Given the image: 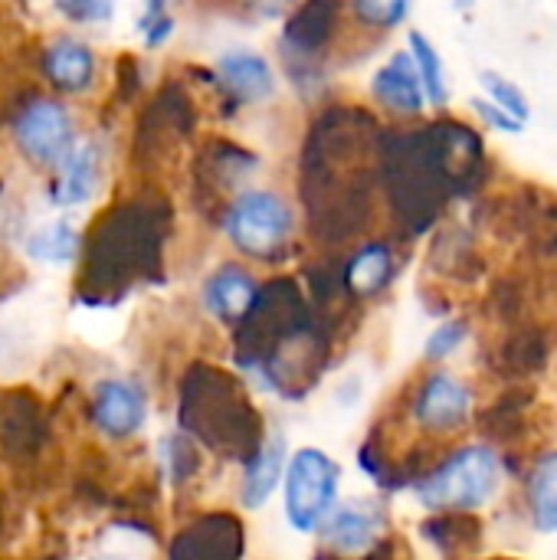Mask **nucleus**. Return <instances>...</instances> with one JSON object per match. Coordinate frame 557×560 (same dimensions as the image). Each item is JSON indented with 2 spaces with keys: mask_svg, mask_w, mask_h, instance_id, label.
<instances>
[{
  "mask_svg": "<svg viewBox=\"0 0 557 560\" xmlns=\"http://www.w3.org/2000/svg\"><path fill=\"white\" fill-rule=\"evenodd\" d=\"M371 95L397 112V115H420L423 105H427V95H423V85H420V75L414 69V59L407 49L394 52L371 79Z\"/></svg>",
  "mask_w": 557,
  "mask_h": 560,
  "instance_id": "obj_9",
  "label": "nucleus"
},
{
  "mask_svg": "<svg viewBox=\"0 0 557 560\" xmlns=\"http://www.w3.org/2000/svg\"><path fill=\"white\" fill-rule=\"evenodd\" d=\"M256 299H259L256 279L246 269L233 266V262L220 266L207 279V285H204V305H207V312L217 315V318H223V322L246 318L253 312Z\"/></svg>",
  "mask_w": 557,
  "mask_h": 560,
  "instance_id": "obj_11",
  "label": "nucleus"
},
{
  "mask_svg": "<svg viewBox=\"0 0 557 560\" xmlns=\"http://www.w3.org/2000/svg\"><path fill=\"white\" fill-rule=\"evenodd\" d=\"M423 535L443 555H469L483 541V528L469 515H440V518L423 525Z\"/></svg>",
  "mask_w": 557,
  "mask_h": 560,
  "instance_id": "obj_20",
  "label": "nucleus"
},
{
  "mask_svg": "<svg viewBox=\"0 0 557 560\" xmlns=\"http://www.w3.org/2000/svg\"><path fill=\"white\" fill-rule=\"evenodd\" d=\"M243 555V532L233 518H204L190 532H184L171 560H240Z\"/></svg>",
  "mask_w": 557,
  "mask_h": 560,
  "instance_id": "obj_10",
  "label": "nucleus"
},
{
  "mask_svg": "<svg viewBox=\"0 0 557 560\" xmlns=\"http://www.w3.org/2000/svg\"><path fill=\"white\" fill-rule=\"evenodd\" d=\"M338 13V7H325V3H309L302 7L286 30V39L299 49H318L328 33H332V16Z\"/></svg>",
  "mask_w": 557,
  "mask_h": 560,
  "instance_id": "obj_22",
  "label": "nucleus"
},
{
  "mask_svg": "<svg viewBox=\"0 0 557 560\" xmlns=\"http://www.w3.org/2000/svg\"><path fill=\"white\" fill-rule=\"evenodd\" d=\"M217 72L223 85L240 98V102H259L272 92V69L266 56L253 49H230L217 59Z\"/></svg>",
  "mask_w": 557,
  "mask_h": 560,
  "instance_id": "obj_14",
  "label": "nucleus"
},
{
  "mask_svg": "<svg viewBox=\"0 0 557 560\" xmlns=\"http://www.w3.org/2000/svg\"><path fill=\"white\" fill-rule=\"evenodd\" d=\"M227 236L230 243L256 259H269L276 256L295 226V217L289 210V203L272 194V190H246L233 200V207L227 210Z\"/></svg>",
  "mask_w": 557,
  "mask_h": 560,
  "instance_id": "obj_4",
  "label": "nucleus"
},
{
  "mask_svg": "<svg viewBox=\"0 0 557 560\" xmlns=\"http://www.w3.org/2000/svg\"><path fill=\"white\" fill-rule=\"evenodd\" d=\"M397 151L387 154L394 164V184L407 187L401 213L417 217L414 230L430 226V220L446 207L450 197H466L486 180V144L473 125L437 121L401 135Z\"/></svg>",
  "mask_w": 557,
  "mask_h": 560,
  "instance_id": "obj_1",
  "label": "nucleus"
},
{
  "mask_svg": "<svg viewBox=\"0 0 557 560\" xmlns=\"http://www.w3.org/2000/svg\"><path fill=\"white\" fill-rule=\"evenodd\" d=\"M56 10H62L72 20H108L112 16V3H56Z\"/></svg>",
  "mask_w": 557,
  "mask_h": 560,
  "instance_id": "obj_27",
  "label": "nucleus"
},
{
  "mask_svg": "<svg viewBox=\"0 0 557 560\" xmlns=\"http://www.w3.org/2000/svg\"><path fill=\"white\" fill-rule=\"evenodd\" d=\"M479 85H483V98H489L492 105H499L519 125H529L532 121V98H529V92L515 79H509L499 69H483L479 72Z\"/></svg>",
  "mask_w": 557,
  "mask_h": 560,
  "instance_id": "obj_21",
  "label": "nucleus"
},
{
  "mask_svg": "<svg viewBox=\"0 0 557 560\" xmlns=\"http://www.w3.org/2000/svg\"><path fill=\"white\" fill-rule=\"evenodd\" d=\"M407 52L414 59V69L420 75L427 105L443 108L450 102V79H446V62L437 49V43L423 33V30H410L407 33Z\"/></svg>",
  "mask_w": 557,
  "mask_h": 560,
  "instance_id": "obj_18",
  "label": "nucleus"
},
{
  "mask_svg": "<svg viewBox=\"0 0 557 560\" xmlns=\"http://www.w3.org/2000/svg\"><path fill=\"white\" fill-rule=\"evenodd\" d=\"M469 105H473L476 118H479L489 131H502V135H522V131H525V125H519L512 115H506L499 105H492V102H489V98H483V95H476Z\"/></svg>",
  "mask_w": 557,
  "mask_h": 560,
  "instance_id": "obj_25",
  "label": "nucleus"
},
{
  "mask_svg": "<svg viewBox=\"0 0 557 560\" xmlns=\"http://www.w3.org/2000/svg\"><path fill=\"white\" fill-rule=\"evenodd\" d=\"M98 184H102V151L92 141H82L59 164V177L53 184V200L59 207H79L95 197Z\"/></svg>",
  "mask_w": 557,
  "mask_h": 560,
  "instance_id": "obj_12",
  "label": "nucleus"
},
{
  "mask_svg": "<svg viewBox=\"0 0 557 560\" xmlns=\"http://www.w3.org/2000/svg\"><path fill=\"white\" fill-rule=\"evenodd\" d=\"M141 33H144V43L148 46H161L167 36H171V16L164 13L161 3H151L141 16Z\"/></svg>",
  "mask_w": 557,
  "mask_h": 560,
  "instance_id": "obj_26",
  "label": "nucleus"
},
{
  "mask_svg": "<svg viewBox=\"0 0 557 560\" xmlns=\"http://www.w3.org/2000/svg\"><path fill=\"white\" fill-rule=\"evenodd\" d=\"M466 338H469V322L466 318H446L430 331V338L423 345V358L430 364H443L466 345Z\"/></svg>",
  "mask_w": 557,
  "mask_h": 560,
  "instance_id": "obj_23",
  "label": "nucleus"
},
{
  "mask_svg": "<svg viewBox=\"0 0 557 560\" xmlns=\"http://www.w3.org/2000/svg\"><path fill=\"white\" fill-rule=\"evenodd\" d=\"M286 518L299 535H312L325 525L338 502V486H341V466L315 450L305 446L292 453L286 463Z\"/></svg>",
  "mask_w": 557,
  "mask_h": 560,
  "instance_id": "obj_3",
  "label": "nucleus"
},
{
  "mask_svg": "<svg viewBox=\"0 0 557 560\" xmlns=\"http://www.w3.org/2000/svg\"><path fill=\"white\" fill-rule=\"evenodd\" d=\"M525 505L532 528L557 535V450H545L525 476Z\"/></svg>",
  "mask_w": 557,
  "mask_h": 560,
  "instance_id": "obj_15",
  "label": "nucleus"
},
{
  "mask_svg": "<svg viewBox=\"0 0 557 560\" xmlns=\"http://www.w3.org/2000/svg\"><path fill=\"white\" fill-rule=\"evenodd\" d=\"M394 269H397V262H394L391 243L371 240V243H364L348 259V266H345V289L351 295H361V299L364 295H378L394 279Z\"/></svg>",
  "mask_w": 557,
  "mask_h": 560,
  "instance_id": "obj_16",
  "label": "nucleus"
},
{
  "mask_svg": "<svg viewBox=\"0 0 557 560\" xmlns=\"http://www.w3.org/2000/svg\"><path fill=\"white\" fill-rule=\"evenodd\" d=\"M473 407H476L473 384L446 368H433L417 384V394L410 400V420L417 423L420 433L443 440L460 433L473 420Z\"/></svg>",
  "mask_w": 557,
  "mask_h": 560,
  "instance_id": "obj_5",
  "label": "nucleus"
},
{
  "mask_svg": "<svg viewBox=\"0 0 557 560\" xmlns=\"http://www.w3.org/2000/svg\"><path fill=\"white\" fill-rule=\"evenodd\" d=\"M506 479V463L496 446L469 443L456 446L443 459H437L417 482L414 492L423 509L440 515H469L486 509Z\"/></svg>",
  "mask_w": 557,
  "mask_h": 560,
  "instance_id": "obj_2",
  "label": "nucleus"
},
{
  "mask_svg": "<svg viewBox=\"0 0 557 560\" xmlns=\"http://www.w3.org/2000/svg\"><path fill=\"white\" fill-rule=\"evenodd\" d=\"M144 417H148V400H144L138 384L121 381V377H108V381H102L95 387V394H92V420L105 436L125 440V436L141 430Z\"/></svg>",
  "mask_w": 557,
  "mask_h": 560,
  "instance_id": "obj_8",
  "label": "nucleus"
},
{
  "mask_svg": "<svg viewBox=\"0 0 557 560\" xmlns=\"http://www.w3.org/2000/svg\"><path fill=\"white\" fill-rule=\"evenodd\" d=\"M43 69H46V75H49V82L56 89L82 92V89H89V82L95 75V56H92V49L82 39L59 36L43 52Z\"/></svg>",
  "mask_w": 557,
  "mask_h": 560,
  "instance_id": "obj_13",
  "label": "nucleus"
},
{
  "mask_svg": "<svg viewBox=\"0 0 557 560\" xmlns=\"http://www.w3.org/2000/svg\"><path fill=\"white\" fill-rule=\"evenodd\" d=\"M89 560H135V558H128V555H121V551H98V555H92Z\"/></svg>",
  "mask_w": 557,
  "mask_h": 560,
  "instance_id": "obj_28",
  "label": "nucleus"
},
{
  "mask_svg": "<svg viewBox=\"0 0 557 560\" xmlns=\"http://www.w3.org/2000/svg\"><path fill=\"white\" fill-rule=\"evenodd\" d=\"M384 525H387V515L378 502L355 499V502L335 505L332 515L325 518V525L318 528V535L332 551L355 558V555H368L378 548Z\"/></svg>",
  "mask_w": 557,
  "mask_h": 560,
  "instance_id": "obj_7",
  "label": "nucleus"
},
{
  "mask_svg": "<svg viewBox=\"0 0 557 560\" xmlns=\"http://www.w3.org/2000/svg\"><path fill=\"white\" fill-rule=\"evenodd\" d=\"M355 16L364 26L394 30L410 16V3H404V0H361V3H355Z\"/></svg>",
  "mask_w": 557,
  "mask_h": 560,
  "instance_id": "obj_24",
  "label": "nucleus"
},
{
  "mask_svg": "<svg viewBox=\"0 0 557 560\" xmlns=\"http://www.w3.org/2000/svg\"><path fill=\"white\" fill-rule=\"evenodd\" d=\"M76 253H79V233L66 220L43 223L26 236V256L43 266H66L76 259Z\"/></svg>",
  "mask_w": 557,
  "mask_h": 560,
  "instance_id": "obj_19",
  "label": "nucleus"
},
{
  "mask_svg": "<svg viewBox=\"0 0 557 560\" xmlns=\"http://www.w3.org/2000/svg\"><path fill=\"white\" fill-rule=\"evenodd\" d=\"M496 560H502V558H496Z\"/></svg>",
  "mask_w": 557,
  "mask_h": 560,
  "instance_id": "obj_29",
  "label": "nucleus"
},
{
  "mask_svg": "<svg viewBox=\"0 0 557 560\" xmlns=\"http://www.w3.org/2000/svg\"><path fill=\"white\" fill-rule=\"evenodd\" d=\"M286 472V446L282 436H266L256 450V456H250L246 472H243V505L246 509H259L269 502V495L276 492L279 479Z\"/></svg>",
  "mask_w": 557,
  "mask_h": 560,
  "instance_id": "obj_17",
  "label": "nucleus"
},
{
  "mask_svg": "<svg viewBox=\"0 0 557 560\" xmlns=\"http://www.w3.org/2000/svg\"><path fill=\"white\" fill-rule=\"evenodd\" d=\"M13 138L30 161L43 167H59L76 148V125L66 105H59L56 98H33L20 108Z\"/></svg>",
  "mask_w": 557,
  "mask_h": 560,
  "instance_id": "obj_6",
  "label": "nucleus"
}]
</instances>
